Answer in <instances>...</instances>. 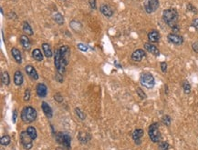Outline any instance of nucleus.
Masks as SVG:
<instances>
[{
    "mask_svg": "<svg viewBox=\"0 0 198 150\" xmlns=\"http://www.w3.org/2000/svg\"><path fill=\"white\" fill-rule=\"evenodd\" d=\"M178 16V12L175 8H168L163 12V19L164 23L172 28L177 26Z\"/></svg>",
    "mask_w": 198,
    "mask_h": 150,
    "instance_id": "1",
    "label": "nucleus"
},
{
    "mask_svg": "<svg viewBox=\"0 0 198 150\" xmlns=\"http://www.w3.org/2000/svg\"><path fill=\"white\" fill-rule=\"evenodd\" d=\"M68 64H69V62L61 56L59 49L56 50L55 54H54V65H55V67L57 69V72L61 74V75H64V73L66 71V66Z\"/></svg>",
    "mask_w": 198,
    "mask_h": 150,
    "instance_id": "2",
    "label": "nucleus"
},
{
    "mask_svg": "<svg viewBox=\"0 0 198 150\" xmlns=\"http://www.w3.org/2000/svg\"><path fill=\"white\" fill-rule=\"evenodd\" d=\"M37 117V110L32 107H26L21 111V119L25 123H32Z\"/></svg>",
    "mask_w": 198,
    "mask_h": 150,
    "instance_id": "3",
    "label": "nucleus"
},
{
    "mask_svg": "<svg viewBox=\"0 0 198 150\" xmlns=\"http://www.w3.org/2000/svg\"><path fill=\"white\" fill-rule=\"evenodd\" d=\"M140 83L143 87L147 89H152L155 86V79L151 73L143 72L140 76Z\"/></svg>",
    "mask_w": 198,
    "mask_h": 150,
    "instance_id": "4",
    "label": "nucleus"
},
{
    "mask_svg": "<svg viewBox=\"0 0 198 150\" xmlns=\"http://www.w3.org/2000/svg\"><path fill=\"white\" fill-rule=\"evenodd\" d=\"M148 135H149V138H150L151 141H153L154 143H159L161 141L162 135H161V132L159 130V123H157V122L153 123L149 127Z\"/></svg>",
    "mask_w": 198,
    "mask_h": 150,
    "instance_id": "5",
    "label": "nucleus"
},
{
    "mask_svg": "<svg viewBox=\"0 0 198 150\" xmlns=\"http://www.w3.org/2000/svg\"><path fill=\"white\" fill-rule=\"evenodd\" d=\"M55 138H56V141L59 145H61L63 148H65L66 149L69 150L71 148V138L69 137V134L59 132L56 134Z\"/></svg>",
    "mask_w": 198,
    "mask_h": 150,
    "instance_id": "6",
    "label": "nucleus"
},
{
    "mask_svg": "<svg viewBox=\"0 0 198 150\" xmlns=\"http://www.w3.org/2000/svg\"><path fill=\"white\" fill-rule=\"evenodd\" d=\"M20 141L23 146V148L26 150H30L33 147V139L30 138V136L27 134V131H23L20 134Z\"/></svg>",
    "mask_w": 198,
    "mask_h": 150,
    "instance_id": "7",
    "label": "nucleus"
},
{
    "mask_svg": "<svg viewBox=\"0 0 198 150\" xmlns=\"http://www.w3.org/2000/svg\"><path fill=\"white\" fill-rule=\"evenodd\" d=\"M160 5L159 0H145L144 3V9L146 13L152 14L154 13Z\"/></svg>",
    "mask_w": 198,
    "mask_h": 150,
    "instance_id": "8",
    "label": "nucleus"
},
{
    "mask_svg": "<svg viewBox=\"0 0 198 150\" xmlns=\"http://www.w3.org/2000/svg\"><path fill=\"white\" fill-rule=\"evenodd\" d=\"M167 38L168 40L174 44V45H177V46H180L184 43V38L183 36L177 35V34H175V33H171L167 36Z\"/></svg>",
    "mask_w": 198,
    "mask_h": 150,
    "instance_id": "9",
    "label": "nucleus"
},
{
    "mask_svg": "<svg viewBox=\"0 0 198 150\" xmlns=\"http://www.w3.org/2000/svg\"><path fill=\"white\" fill-rule=\"evenodd\" d=\"M146 56V53L143 49H137L132 54V59L135 62H141L143 57Z\"/></svg>",
    "mask_w": 198,
    "mask_h": 150,
    "instance_id": "10",
    "label": "nucleus"
},
{
    "mask_svg": "<svg viewBox=\"0 0 198 150\" xmlns=\"http://www.w3.org/2000/svg\"><path fill=\"white\" fill-rule=\"evenodd\" d=\"M25 71L27 73V76H29V77H31L33 80H37L38 79V74L37 72V70L35 69V67L31 65H27L25 66Z\"/></svg>",
    "mask_w": 198,
    "mask_h": 150,
    "instance_id": "11",
    "label": "nucleus"
},
{
    "mask_svg": "<svg viewBox=\"0 0 198 150\" xmlns=\"http://www.w3.org/2000/svg\"><path fill=\"white\" fill-rule=\"evenodd\" d=\"M36 91H37V96L39 97L43 98L48 94V87H47V86L44 83H39V84H37V86L36 87Z\"/></svg>",
    "mask_w": 198,
    "mask_h": 150,
    "instance_id": "12",
    "label": "nucleus"
},
{
    "mask_svg": "<svg viewBox=\"0 0 198 150\" xmlns=\"http://www.w3.org/2000/svg\"><path fill=\"white\" fill-rule=\"evenodd\" d=\"M100 11L103 14V15H105L106 17H111L113 15V10L111 9V7L107 5V4H102L100 6Z\"/></svg>",
    "mask_w": 198,
    "mask_h": 150,
    "instance_id": "13",
    "label": "nucleus"
},
{
    "mask_svg": "<svg viewBox=\"0 0 198 150\" xmlns=\"http://www.w3.org/2000/svg\"><path fill=\"white\" fill-rule=\"evenodd\" d=\"M143 134H144V131L141 128H138V129H135L133 132V139L134 140V142L137 144V145H141V139L143 137Z\"/></svg>",
    "mask_w": 198,
    "mask_h": 150,
    "instance_id": "14",
    "label": "nucleus"
},
{
    "mask_svg": "<svg viewBox=\"0 0 198 150\" xmlns=\"http://www.w3.org/2000/svg\"><path fill=\"white\" fill-rule=\"evenodd\" d=\"M148 39L150 43H158L160 41V33L157 30H151L148 33Z\"/></svg>",
    "mask_w": 198,
    "mask_h": 150,
    "instance_id": "15",
    "label": "nucleus"
},
{
    "mask_svg": "<svg viewBox=\"0 0 198 150\" xmlns=\"http://www.w3.org/2000/svg\"><path fill=\"white\" fill-rule=\"evenodd\" d=\"M144 48L148 52H150L151 54H153V55H154L156 56H158L160 55V50L158 49V47L155 46L154 45H153L152 43H145L144 44Z\"/></svg>",
    "mask_w": 198,
    "mask_h": 150,
    "instance_id": "16",
    "label": "nucleus"
},
{
    "mask_svg": "<svg viewBox=\"0 0 198 150\" xmlns=\"http://www.w3.org/2000/svg\"><path fill=\"white\" fill-rule=\"evenodd\" d=\"M41 108H42V111L44 112L45 116H46L48 118H52V116H53L52 108L50 107V106H49L47 102H42V104H41Z\"/></svg>",
    "mask_w": 198,
    "mask_h": 150,
    "instance_id": "17",
    "label": "nucleus"
},
{
    "mask_svg": "<svg viewBox=\"0 0 198 150\" xmlns=\"http://www.w3.org/2000/svg\"><path fill=\"white\" fill-rule=\"evenodd\" d=\"M59 52H60V55L61 56L67 60L69 62V56H70V49L68 46L64 45V46H61L60 48H59Z\"/></svg>",
    "mask_w": 198,
    "mask_h": 150,
    "instance_id": "18",
    "label": "nucleus"
},
{
    "mask_svg": "<svg viewBox=\"0 0 198 150\" xmlns=\"http://www.w3.org/2000/svg\"><path fill=\"white\" fill-rule=\"evenodd\" d=\"M24 81V77H23V74L20 70H16L14 74V83L16 86H21L23 84Z\"/></svg>",
    "mask_w": 198,
    "mask_h": 150,
    "instance_id": "19",
    "label": "nucleus"
},
{
    "mask_svg": "<svg viewBox=\"0 0 198 150\" xmlns=\"http://www.w3.org/2000/svg\"><path fill=\"white\" fill-rule=\"evenodd\" d=\"M20 43L22 45V46L24 47V49L26 50H29L31 47V42L29 40V38L27 36V35H23L20 36Z\"/></svg>",
    "mask_w": 198,
    "mask_h": 150,
    "instance_id": "20",
    "label": "nucleus"
},
{
    "mask_svg": "<svg viewBox=\"0 0 198 150\" xmlns=\"http://www.w3.org/2000/svg\"><path fill=\"white\" fill-rule=\"evenodd\" d=\"M11 54H12V56L14 57V59L16 60V63L18 64H21L22 63V56H21V52L16 48V47H13L11 49Z\"/></svg>",
    "mask_w": 198,
    "mask_h": 150,
    "instance_id": "21",
    "label": "nucleus"
},
{
    "mask_svg": "<svg viewBox=\"0 0 198 150\" xmlns=\"http://www.w3.org/2000/svg\"><path fill=\"white\" fill-rule=\"evenodd\" d=\"M78 138H79L80 143L85 144V143H88L91 139V136L89 133H86V132H80L79 135H78Z\"/></svg>",
    "mask_w": 198,
    "mask_h": 150,
    "instance_id": "22",
    "label": "nucleus"
},
{
    "mask_svg": "<svg viewBox=\"0 0 198 150\" xmlns=\"http://www.w3.org/2000/svg\"><path fill=\"white\" fill-rule=\"evenodd\" d=\"M42 49H43V54L46 57L49 58L53 56V52L51 50L50 46L48 43H43L42 44Z\"/></svg>",
    "mask_w": 198,
    "mask_h": 150,
    "instance_id": "23",
    "label": "nucleus"
},
{
    "mask_svg": "<svg viewBox=\"0 0 198 150\" xmlns=\"http://www.w3.org/2000/svg\"><path fill=\"white\" fill-rule=\"evenodd\" d=\"M32 57L36 60V61H38V62H41L43 60V54L41 53L40 49L38 48H36L32 51Z\"/></svg>",
    "mask_w": 198,
    "mask_h": 150,
    "instance_id": "24",
    "label": "nucleus"
},
{
    "mask_svg": "<svg viewBox=\"0 0 198 150\" xmlns=\"http://www.w3.org/2000/svg\"><path fill=\"white\" fill-rule=\"evenodd\" d=\"M23 31L27 34V35H28V36H32L33 35V29H32V27H31V26L27 22V21H25V22H23Z\"/></svg>",
    "mask_w": 198,
    "mask_h": 150,
    "instance_id": "25",
    "label": "nucleus"
},
{
    "mask_svg": "<svg viewBox=\"0 0 198 150\" xmlns=\"http://www.w3.org/2000/svg\"><path fill=\"white\" fill-rule=\"evenodd\" d=\"M1 82L5 85V86H8L9 83H10V77H9V74L5 71V72H2L1 74Z\"/></svg>",
    "mask_w": 198,
    "mask_h": 150,
    "instance_id": "26",
    "label": "nucleus"
},
{
    "mask_svg": "<svg viewBox=\"0 0 198 150\" xmlns=\"http://www.w3.org/2000/svg\"><path fill=\"white\" fill-rule=\"evenodd\" d=\"M26 131L27 132V134L30 136V138H31L33 140H35V139L37 138V130H36V128H35L34 127H28Z\"/></svg>",
    "mask_w": 198,
    "mask_h": 150,
    "instance_id": "27",
    "label": "nucleus"
},
{
    "mask_svg": "<svg viewBox=\"0 0 198 150\" xmlns=\"http://www.w3.org/2000/svg\"><path fill=\"white\" fill-rule=\"evenodd\" d=\"M53 17H54V20H55V22L58 24V25H59V26H61V25H63L64 24V18H63V15L60 14V13H56L54 15H53Z\"/></svg>",
    "mask_w": 198,
    "mask_h": 150,
    "instance_id": "28",
    "label": "nucleus"
},
{
    "mask_svg": "<svg viewBox=\"0 0 198 150\" xmlns=\"http://www.w3.org/2000/svg\"><path fill=\"white\" fill-rule=\"evenodd\" d=\"M182 87H183V89H184V92L186 93V94H190V92H191V85H190V83L188 82V81H184L183 82V85H182Z\"/></svg>",
    "mask_w": 198,
    "mask_h": 150,
    "instance_id": "29",
    "label": "nucleus"
},
{
    "mask_svg": "<svg viewBox=\"0 0 198 150\" xmlns=\"http://www.w3.org/2000/svg\"><path fill=\"white\" fill-rule=\"evenodd\" d=\"M10 141H11V138L9 136L5 135V136H3L1 138V140H0V143L2 146H8L10 144Z\"/></svg>",
    "mask_w": 198,
    "mask_h": 150,
    "instance_id": "30",
    "label": "nucleus"
},
{
    "mask_svg": "<svg viewBox=\"0 0 198 150\" xmlns=\"http://www.w3.org/2000/svg\"><path fill=\"white\" fill-rule=\"evenodd\" d=\"M75 113H76V115L78 116V118H79L80 120H84V119L86 118V116H85L84 112H83L80 108L76 107V108H75Z\"/></svg>",
    "mask_w": 198,
    "mask_h": 150,
    "instance_id": "31",
    "label": "nucleus"
},
{
    "mask_svg": "<svg viewBox=\"0 0 198 150\" xmlns=\"http://www.w3.org/2000/svg\"><path fill=\"white\" fill-rule=\"evenodd\" d=\"M162 121H163V123H164L165 126L169 127V126L171 125V121H172V119H171V117H170V116H168V115H165V116H164V117H163V118H162Z\"/></svg>",
    "mask_w": 198,
    "mask_h": 150,
    "instance_id": "32",
    "label": "nucleus"
},
{
    "mask_svg": "<svg viewBox=\"0 0 198 150\" xmlns=\"http://www.w3.org/2000/svg\"><path fill=\"white\" fill-rule=\"evenodd\" d=\"M136 92H137V94H138L139 97H141L142 99H146L147 96H146V94H145V93L143 92V90L142 88L138 87V88L136 89Z\"/></svg>",
    "mask_w": 198,
    "mask_h": 150,
    "instance_id": "33",
    "label": "nucleus"
},
{
    "mask_svg": "<svg viewBox=\"0 0 198 150\" xmlns=\"http://www.w3.org/2000/svg\"><path fill=\"white\" fill-rule=\"evenodd\" d=\"M169 144L165 141H163V142H160L159 144V150H168L169 149Z\"/></svg>",
    "mask_w": 198,
    "mask_h": 150,
    "instance_id": "34",
    "label": "nucleus"
},
{
    "mask_svg": "<svg viewBox=\"0 0 198 150\" xmlns=\"http://www.w3.org/2000/svg\"><path fill=\"white\" fill-rule=\"evenodd\" d=\"M186 7H187V10H188V11H190V12H192V13H194V14H197V8L195 7L191 3H188L187 5H186Z\"/></svg>",
    "mask_w": 198,
    "mask_h": 150,
    "instance_id": "35",
    "label": "nucleus"
},
{
    "mask_svg": "<svg viewBox=\"0 0 198 150\" xmlns=\"http://www.w3.org/2000/svg\"><path fill=\"white\" fill-rule=\"evenodd\" d=\"M77 46H78V48H79L80 51H82V52H86V51L88 50V46H87L86 45L82 44V43H80V44H78V45H77Z\"/></svg>",
    "mask_w": 198,
    "mask_h": 150,
    "instance_id": "36",
    "label": "nucleus"
},
{
    "mask_svg": "<svg viewBox=\"0 0 198 150\" xmlns=\"http://www.w3.org/2000/svg\"><path fill=\"white\" fill-rule=\"evenodd\" d=\"M54 99L57 101V102H58V103H61L62 101H63V97L59 94V93H57V94H55L54 95Z\"/></svg>",
    "mask_w": 198,
    "mask_h": 150,
    "instance_id": "37",
    "label": "nucleus"
},
{
    "mask_svg": "<svg viewBox=\"0 0 198 150\" xmlns=\"http://www.w3.org/2000/svg\"><path fill=\"white\" fill-rule=\"evenodd\" d=\"M30 99V90L29 89H26L25 94H24V100L25 101H28Z\"/></svg>",
    "mask_w": 198,
    "mask_h": 150,
    "instance_id": "38",
    "label": "nucleus"
},
{
    "mask_svg": "<svg viewBox=\"0 0 198 150\" xmlns=\"http://www.w3.org/2000/svg\"><path fill=\"white\" fill-rule=\"evenodd\" d=\"M160 66H161V70L165 73L167 71V63L166 62H161L160 63Z\"/></svg>",
    "mask_w": 198,
    "mask_h": 150,
    "instance_id": "39",
    "label": "nucleus"
},
{
    "mask_svg": "<svg viewBox=\"0 0 198 150\" xmlns=\"http://www.w3.org/2000/svg\"><path fill=\"white\" fill-rule=\"evenodd\" d=\"M55 78H56V80H57L58 82H59V83H62L63 80H64V78H63V75H61V74H59V73L56 74Z\"/></svg>",
    "mask_w": 198,
    "mask_h": 150,
    "instance_id": "40",
    "label": "nucleus"
},
{
    "mask_svg": "<svg viewBox=\"0 0 198 150\" xmlns=\"http://www.w3.org/2000/svg\"><path fill=\"white\" fill-rule=\"evenodd\" d=\"M192 26L195 27V29L198 32V17L193 19V21H192Z\"/></svg>",
    "mask_w": 198,
    "mask_h": 150,
    "instance_id": "41",
    "label": "nucleus"
},
{
    "mask_svg": "<svg viewBox=\"0 0 198 150\" xmlns=\"http://www.w3.org/2000/svg\"><path fill=\"white\" fill-rule=\"evenodd\" d=\"M89 3H90V5L92 9H96L97 6H96V0H89Z\"/></svg>",
    "mask_w": 198,
    "mask_h": 150,
    "instance_id": "42",
    "label": "nucleus"
},
{
    "mask_svg": "<svg viewBox=\"0 0 198 150\" xmlns=\"http://www.w3.org/2000/svg\"><path fill=\"white\" fill-rule=\"evenodd\" d=\"M192 48H193V50H194L195 52L198 53V41L195 42V43H193V45H192Z\"/></svg>",
    "mask_w": 198,
    "mask_h": 150,
    "instance_id": "43",
    "label": "nucleus"
},
{
    "mask_svg": "<svg viewBox=\"0 0 198 150\" xmlns=\"http://www.w3.org/2000/svg\"><path fill=\"white\" fill-rule=\"evenodd\" d=\"M16 117H17V111L15 109L13 111V117H12V119H13V123H16Z\"/></svg>",
    "mask_w": 198,
    "mask_h": 150,
    "instance_id": "44",
    "label": "nucleus"
}]
</instances>
